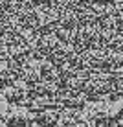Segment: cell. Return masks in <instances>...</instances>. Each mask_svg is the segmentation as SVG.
<instances>
[{"label":"cell","mask_w":123,"mask_h":127,"mask_svg":"<svg viewBox=\"0 0 123 127\" xmlns=\"http://www.w3.org/2000/svg\"><path fill=\"white\" fill-rule=\"evenodd\" d=\"M53 127H123V103L63 112Z\"/></svg>","instance_id":"1"}]
</instances>
